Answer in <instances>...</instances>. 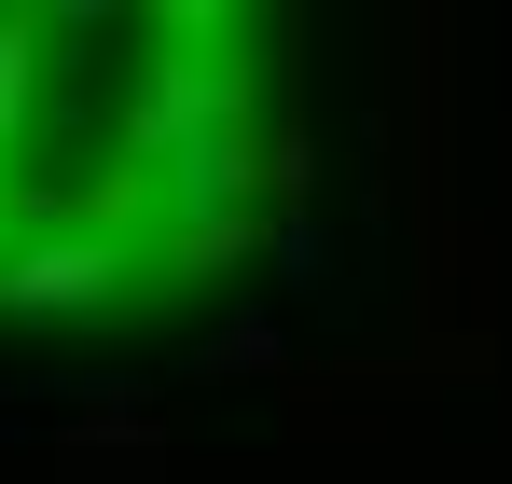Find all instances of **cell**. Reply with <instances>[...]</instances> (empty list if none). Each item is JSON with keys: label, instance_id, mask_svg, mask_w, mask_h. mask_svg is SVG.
Masks as SVG:
<instances>
[{"label": "cell", "instance_id": "obj_1", "mask_svg": "<svg viewBox=\"0 0 512 484\" xmlns=\"http://www.w3.org/2000/svg\"><path fill=\"white\" fill-rule=\"evenodd\" d=\"M277 28L0 14V319L84 332L208 291L277 194Z\"/></svg>", "mask_w": 512, "mask_h": 484}]
</instances>
